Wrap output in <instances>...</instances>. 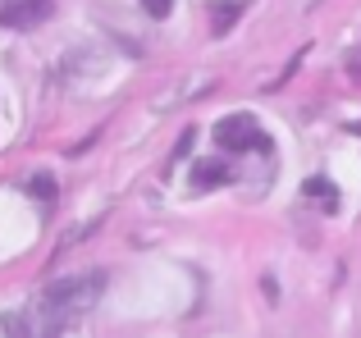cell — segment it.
Returning a JSON list of instances; mask_svg holds the SVG:
<instances>
[{
	"mask_svg": "<svg viewBox=\"0 0 361 338\" xmlns=\"http://www.w3.org/2000/svg\"><path fill=\"white\" fill-rule=\"evenodd\" d=\"M106 293V275H73V279H55L32 306H18V311L5 315V330L9 338H23V334H69L92 306L101 302Z\"/></svg>",
	"mask_w": 361,
	"mask_h": 338,
	"instance_id": "1",
	"label": "cell"
},
{
	"mask_svg": "<svg viewBox=\"0 0 361 338\" xmlns=\"http://www.w3.org/2000/svg\"><path fill=\"white\" fill-rule=\"evenodd\" d=\"M215 142L224 146V151H270V137H265V128L256 124L252 115H229L215 124Z\"/></svg>",
	"mask_w": 361,
	"mask_h": 338,
	"instance_id": "2",
	"label": "cell"
},
{
	"mask_svg": "<svg viewBox=\"0 0 361 338\" xmlns=\"http://www.w3.org/2000/svg\"><path fill=\"white\" fill-rule=\"evenodd\" d=\"M55 14V0H5L0 5V27L9 32H32Z\"/></svg>",
	"mask_w": 361,
	"mask_h": 338,
	"instance_id": "3",
	"label": "cell"
},
{
	"mask_svg": "<svg viewBox=\"0 0 361 338\" xmlns=\"http://www.w3.org/2000/svg\"><path fill=\"white\" fill-rule=\"evenodd\" d=\"M247 14V0H211L206 5V23H211V37H229L233 23Z\"/></svg>",
	"mask_w": 361,
	"mask_h": 338,
	"instance_id": "4",
	"label": "cell"
},
{
	"mask_svg": "<svg viewBox=\"0 0 361 338\" xmlns=\"http://www.w3.org/2000/svg\"><path fill=\"white\" fill-rule=\"evenodd\" d=\"M220 183H229V169H224L220 161H202L192 169V187L197 192H206V187H220Z\"/></svg>",
	"mask_w": 361,
	"mask_h": 338,
	"instance_id": "5",
	"label": "cell"
},
{
	"mask_svg": "<svg viewBox=\"0 0 361 338\" xmlns=\"http://www.w3.org/2000/svg\"><path fill=\"white\" fill-rule=\"evenodd\" d=\"M302 192H307L311 201H325L329 211H334V206H338V192H334V187L325 183V178H307V187H302Z\"/></svg>",
	"mask_w": 361,
	"mask_h": 338,
	"instance_id": "6",
	"label": "cell"
},
{
	"mask_svg": "<svg viewBox=\"0 0 361 338\" xmlns=\"http://www.w3.org/2000/svg\"><path fill=\"white\" fill-rule=\"evenodd\" d=\"M27 192L42 196V201H51V196H55V183H51L46 174H37V178H27Z\"/></svg>",
	"mask_w": 361,
	"mask_h": 338,
	"instance_id": "7",
	"label": "cell"
},
{
	"mask_svg": "<svg viewBox=\"0 0 361 338\" xmlns=\"http://www.w3.org/2000/svg\"><path fill=\"white\" fill-rule=\"evenodd\" d=\"M142 9H147L151 18H169V9H174V0H137Z\"/></svg>",
	"mask_w": 361,
	"mask_h": 338,
	"instance_id": "8",
	"label": "cell"
},
{
	"mask_svg": "<svg viewBox=\"0 0 361 338\" xmlns=\"http://www.w3.org/2000/svg\"><path fill=\"white\" fill-rule=\"evenodd\" d=\"M188 151H192V133H183V142H178V146H174V161H183V156H188Z\"/></svg>",
	"mask_w": 361,
	"mask_h": 338,
	"instance_id": "9",
	"label": "cell"
}]
</instances>
